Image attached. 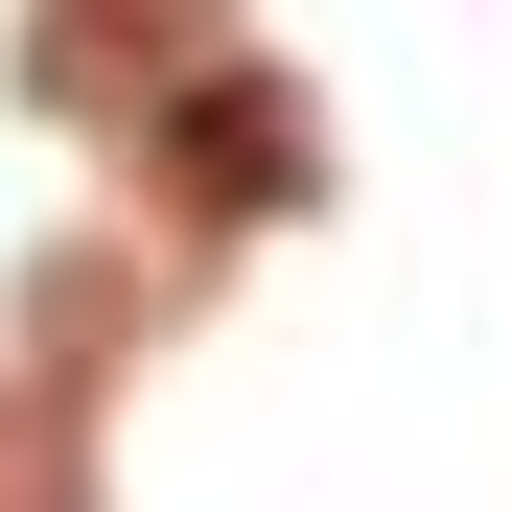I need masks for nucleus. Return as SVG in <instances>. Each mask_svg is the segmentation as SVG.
<instances>
[{"label": "nucleus", "instance_id": "f257e3e1", "mask_svg": "<svg viewBox=\"0 0 512 512\" xmlns=\"http://www.w3.org/2000/svg\"><path fill=\"white\" fill-rule=\"evenodd\" d=\"M163 163H187V187L210 210H303V94H280V70H210V94H163Z\"/></svg>", "mask_w": 512, "mask_h": 512}]
</instances>
